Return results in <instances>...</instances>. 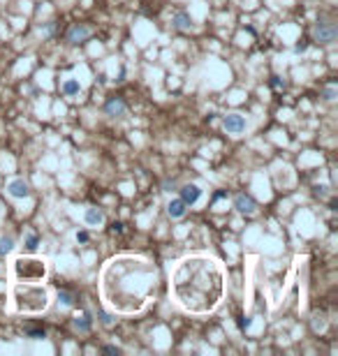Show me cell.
<instances>
[{"label":"cell","mask_w":338,"mask_h":356,"mask_svg":"<svg viewBox=\"0 0 338 356\" xmlns=\"http://www.w3.org/2000/svg\"><path fill=\"white\" fill-rule=\"evenodd\" d=\"M77 240L79 243H88V231H77Z\"/></svg>","instance_id":"cell-24"},{"label":"cell","mask_w":338,"mask_h":356,"mask_svg":"<svg viewBox=\"0 0 338 356\" xmlns=\"http://www.w3.org/2000/svg\"><path fill=\"white\" fill-rule=\"evenodd\" d=\"M171 291L176 303L188 312H211L218 308L225 291V271L213 257L194 254L176 266Z\"/></svg>","instance_id":"cell-1"},{"label":"cell","mask_w":338,"mask_h":356,"mask_svg":"<svg viewBox=\"0 0 338 356\" xmlns=\"http://www.w3.org/2000/svg\"><path fill=\"white\" fill-rule=\"evenodd\" d=\"M324 97H327V100H333V97H336V90H333V88H327V90H324Z\"/></svg>","instance_id":"cell-27"},{"label":"cell","mask_w":338,"mask_h":356,"mask_svg":"<svg viewBox=\"0 0 338 356\" xmlns=\"http://www.w3.org/2000/svg\"><path fill=\"white\" fill-rule=\"evenodd\" d=\"M88 37H91V28H88L86 23H77V26H72L67 30V42L69 44H81V42H86Z\"/></svg>","instance_id":"cell-9"},{"label":"cell","mask_w":338,"mask_h":356,"mask_svg":"<svg viewBox=\"0 0 338 356\" xmlns=\"http://www.w3.org/2000/svg\"><path fill=\"white\" fill-rule=\"evenodd\" d=\"M83 220H86V224H91V227H100L102 222H104V213H102L100 208L91 206V208H86V213H83Z\"/></svg>","instance_id":"cell-13"},{"label":"cell","mask_w":338,"mask_h":356,"mask_svg":"<svg viewBox=\"0 0 338 356\" xmlns=\"http://www.w3.org/2000/svg\"><path fill=\"white\" fill-rule=\"evenodd\" d=\"M72 326H74V331H79V333H88V331L93 328V319H91V314H88V312L77 314V317L72 319Z\"/></svg>","instance_id":"cell-12"},{"label":"cell","mask_w":338,"mask_h":356,"mask_svg":"<svg viewBox=\"0 0 338 356\" xmlns=\"http://www.w3.org/2000/svg\"><path fill=\"white\" fill-rule=\"evenodd\" d=\"M120 231H123V224H120V222H114V224H111V234H120Z\"/></svg>","instance_id":"cell-25"},{"label":"cell","mask_w":338,"mask_h":356,"mask_svg":"<svg viewBox=\"0 0 338 356\" xmlns=\"http://www.w3.org/2000/svg\"><path fill=\"white\" fill-rule=\"evenodd\" d=\"M58 301H60V303H63V305H67V308H69V305H72L74 303V296L72 294H69V291H58Z\"/></svg>","instance_id":"cell-18"},{"label":"cell","mask_w":338,"mask_h":356,"mask_svg":"<svg viewBox=\"0 0 338 356\" xmlns=\"http://www.w3.org/2000/svg\"><path fill=\"white\" fill-rule=\"evenodd\" d=\"M102 351H104V354H118V347H102Z\"/></svg>","instance_id":"cell-26"},{"label":"cell","mask_w":338,"mask_h":356,"mask_svg":"<svg viewBox=\"0 0 338 356\" xmlns=\"http://www.w3.org/2000/svg\"><path fill=\"white\" fill-rule=\"evenodd\" d=\"M26 248H28V250H35V248H37V236H35V234H30V236L26 238Z\"/></svg>","instance_id":"cell-21"},{"label":"cell","mask_w":338,"mask_h":356,"mask_svg":"<svg viewBox=\"0 0 338 356\" xmlns=\"http://www.w3.org/2000/svg\"><path fill=\"white\" fill-rule=\"evenodd\" d=\"M306 49H308V44H306V42H301V44H296V49H294V51H296V53H304Z\"/></svg>","instance_id":"cell-28"},{"label":"cell","mask_w":338,"mask_h":356,"mask_svg":"<svg viewBox=\"0 0 338 356\" xmlns=\"http://www.w3.org/2000/svg\"><path fill=\"white\" fill-rule=\"evenodd\" d=\"M14 250V236H0V257L9 254Z\"/></svg>","instance_id":"cell-17"},{"label":"cell","mask_w":338,"mask_h":356,"mask_svg":"<svg viewBox=\"0 0 338 356\" xmlns=\"http://www.w3.org/2000/svg\"><path fill=\"white\" fill-rule=\"evenodd\" d=\"M174 26L179 28V30H188V28H192V16H190L188 12H179L174 16Z\"/></svg>","instance_id":"cell-15"},{"label":"cell","mask_w":338,"mask_h":356,"mask_svg":"<svg viewBox=\"0 0 338 356\" xmlns=\"http://www.w3.org/2000/svg\"><path fill=\"white\" fill-rule=\"evenodd\" d=\"M28 335L37 340V338H44V331H40V328H30V331H28Z\"/></svg>","instance_id":"cell-23"},{"label":"cell","mask_w":338,"mask_h":356,"mask_svg":"<svg viewBox=\"0 0 338 356\" xmlns=\"http://www.w3.org/2000/svg\"><path fill=\"white\" fill-rule=\"evenodd\" d=\"M155 282V271L148 261L134 257H118L106 264L102 273L104 301L118 312H137Z\"/></svg>","instance_id":"cell-2"},{"label":"cell","mask_w":338,"mask_h":356,"mask_svg":"<svg viewBox=\"0 0 338 356\" xmlns=\"http://www.w3.org/2000/svg\"><path fill=\"white\" fill-rule=\"evenodd\" d=\"M271 86L276 88V90H285V81H282L280 77H273L271 79Z\"/></svg>","instance_id":"cell-19"},{"label":"cell","mask_w":338,"mask_h":356,"mask_svg":"<svg viewBox=\"0 0 338 356\" xmlns=\"http://www.w3.org/2000/svg\"><path fill=\"white\" fill-rule=\"evenodd\" d=\"M222 127H225L229 134H241L245 129V118L241 114H227L225 118H222Z\"/></svg>","instance_id":"cell-8"},{"label":"cell","mask_w":338,"mask_h":356,"mask_svg":"<svg viewBox=\"0 0 338 356\" xmlns=\"http://www.w3.org/2000/svg\"><path fill=\"white\" fill-rule=\"evenodd\" d=\"M54 21H49V23H44V26H40V32L42 35H51V32H54Z\"/></svg>","instance_id":"cell-20"},{"label":"cell","mask_w":338,"mask_h":356,"mask_svg":"<svg viewBox=\"0 0 338 356\" xmlns=\"http://www.w3.org/2000/svg\"><path fill=\"white\" fill-rule=\"evenodd\" d=\"M46 261L37 257H19L12 266V273L19 282H37L46 277Z\"/></svg>","instance_id":"cell-4"},{"label":"cell","mask_w":338,"mask_h":356,"mask_svg":"<svg viewBox=\"0 0 338 356\" xmlns=\"http://www.w3.org/2000/svg\"><path fill=\"white\" fill-rule=\"evenodd\" d=\"M167 213H169V217H174V220L183 217L185 215V201L183 199H171V201L167 203Z\"/></svg>","instance_id":"cell-14"},{"label":"cell","mask_w":338,"mask_h":356,"mask_svg":"<svg viewBox=\"0 0 338 356\" xmlns=\"http://www.w3.org/2000/svg\"><path fill=\"white\" fill-rule=\"evenodd\" d=\"M49 305V289L42 285H16L14 287V308L16 312L37 314Z\"/></svg>","instance_id":"cell-3"},{"label":"cell","mask_w":338,"mask_h":356,"mask_svg":"<svg viewBox=\"0 0 338 356\" xmlns=\"http://www.w3.org/2000/svg\"><path fill=\"white\" fill-rule=\"evenodd\" d=\"M7 192L12 199H28L30 197V185H28L23 178H14L7 183Z\"/></svg>","instance_id":"cell-7"},{"label":"cell","mask_w":338,"mask_h":356,"mask_svg":"<svg viewBox=\"0 0 338 356\" xmlns=\"http://www.w3.org/2000/svg\"><path fill=\"white\" fill-rule=\"evenodd\" d=\"M100 322L104 324V326H111V324H114V319H111L106 312H100Z\"/></svg>","instance_id":"cell-22"},{"label":"cell","mask_w":338,"mask_h":356,"mask_svg":"<svg viewBox=\"0 0 338 356\" xmlns=\"http://www.w3.org/2000/svg\"><path fill=\"white\" fill-rule=\"evenodd\" d=\"M199 197H202V190H199V185L188 183V185H183V188H181V199L185 201V206H192V203H197Z\"/></svg>","instance_id":"cell-10"},{"label":"cell","mask_w":338,"mask_h":356,"mask_svg":"<svg viewBox=\"0 0 338 356\" xmlns=\"http://www.w3.org/2000/svg\"><path fill=\"white\" fill-rule=\"evenodd\" d=\"M313 37L319 44H333L338 37V26L333 21H317L313 28Z\"/></svg>","instance_id":"cell-5"},{"label":"cell","mask_w":338,"mask_h":356,"mask_svg":"<svg viewBox=\"0 0 338 356\" xmlns=\"http://www.w3.org/2000/svg\"><path fill=\"white\" fill-rule=\"evenodd\" d=\"M234 208L241 213V215H255V213H257V201H255L250 194H236Z\"/></svg>","instance_id":"cell-6"},{"label":"cell","mask_w":338,"mask_h":356,"mask_svg":"<svg viewBox=\"0 0 338 356\" xmlns=\"http://www.w3.org/2000/svg\"><path fill=\"white\" fill-rule=\"evenodd\" d=\"M104 111H106V116H111V118H118V116L125 114V102L120 100V97H111V100L104 104Z\"/></svg>","instance_id":"cell-11"},{"label":"cell","mask_w":338,"mask_h":356,"mask_svg":"<svg viewBox=\"0 0 338 356\" xmlns=\"http://www.w3.org/2000/svg\"><path fill=\"white\" fill-rule=\"evenodd\" d=\"M63 92L67 97H74V95L81 92V86H79V81H74V79H67V81L63 83Z\"/></svg>","instance_id":"cell-16"}]
</instances>
